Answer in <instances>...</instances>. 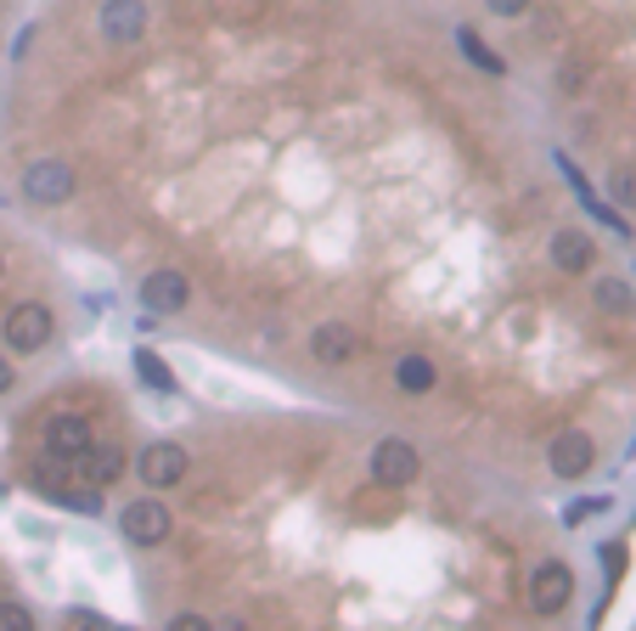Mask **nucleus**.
Masks as SVG:
<instances>
[{"label": "nucleus", "mask_w": 636, "mask_h": 631, "mask_svg": "<svg viewBox=\"0 0 636 631\" xmlns=\"http://www.w3.org/2000/svg\"><path fill=\"white\" fill-rule=\"evenodd\" d=\"M17 192H23L35 209H57V204H69V197L80 192V175H74L69 158H35V163L23 170Z\"/></svg>", "instance_id": "1"}, {"label": "nucleus", "mask_w": 636, "mask_h": 631, "mask_svg": "<svg viewBox=\"0 0 636 631\" xmlns=\"http://www.w3.org/2000/svg\"><path fill=\"white\" fill-rule=\"evenodd\" d=\"M51 333H57V316L40 305V299H23V305H12L7 321H0V339H7L12 355H35V350H46Z\"/></svg>", "instance_id": "2"}, {"label": "nucleus", "mask_w": 636, "mask_h": 631, "mask_svg": "<svg viewBox=\"0 0 636 631\" xmlns=\"http://www.w3.org/2000/svg\"><path fill=\"white\" fill-rule=\"evenodd\" d=\"M119 530H124V542H136V547H163L175 530V513L163 508L158 496H136V502L119 513Z\"/></svg>", "instance_id": "3"}, {"label": "nucleus", "mask_w": 636, "mask_h": 631, "mask_svg": "<svg viewBox=\"0 0 636 631\" xmlns=\"http://www.w3.org/2000/svg\"><path fill=\"white\" fill-rule=\"evenodd\" d=\"M96 28H102L108 46H136L147 35V0H102V12H96Z\"/></svg>", "instance_id": "4"}, {"label": "nucleus", "mask_w": 636, "mask_h": 631, "mask_svg": "<svg viewBox=\"0 0 636 631\" xmlns=\"http://www.w3.org/2000/svg\"><path fill=\"white\" fill-rule=\"evenodd\" d=\"M136 474H142L147 490H170V485L186 480V451H181L175 440H152V446L136 457Z\"/></svg>", "instance_id": "5"}, {"label": "nucleus", "mask_w": 636, "mask_h": 631, "mask_svg": "<svg viewBox=\"0 0 636 631\" xmlns=\"http://www.w3.org/2000/svg\"><path fill=\"white\" fill-rule=\"evenodd\" d=\"M417 474H423V457H417L412 440H378V451H372V480L378 485L400 490V485H412Z\"/></svg>", "instance_id": "6"}, {"label": "nucleus", "mask_w": 636, "mask_h": 631, "mask_svg": "<svg viewBox=\"0 0 636 631\" xmlns=\"http://www.w3.org/2000/svg\"><path fill=\"white\" fill-rule=\"evenodd\" d=\"M90 446H96V428H90V417H85V412H57V417L46 423V451H51V457L80 462Z\"/></svg>", "instance_id": "7"}, {"label": "nucleus", "mask_w": 636, "mask_h": 631, "mask_svg": "<svg viewBox=\"0 0 636 631\" xmlns=\"http://www.w3.org/2000/svg\"><path fill=\"white\" fill-rule=\"evenodd\" d=\"M568 597H575V575H568L563 563H535V575H529V609L535 615H558V609H568Z\"/></svg>", "instance_id": "8"}, {"label": "nucleus", "mask_w": 636, "mask_h": 631, "mask_svg": "<svg viewBox=\"0 0 636 631\" xmlns=\"http://www.w3.org/2000/svg\"><path fill=\"white\" fill-rule=\"evenodd\" d=\"M591 440L580 435V428H563V435L547 446V462H552V474L558 480H580V474H591Z\"/></svg>", "instance_id": "9"}, {"label": "nucleus", "mask_w": 636, "mask_h": 631, "mask_svg": "<svg viewBox=\"0 0 636 631\" xmlns=\"http://www.w3.org/2000/svg\"><path fill=\"white\" fill-rule=\"evenodd\" d=\"M186 299H192V282H186L181 271H152V277L142 282V305H147L152 316H175V311H186Z\"/></svg>", "instance_id": "10"}, {"label": "nucleus", "mask_w": 636, "mask_h": 631, "mask_svg": "<svg viewBox=\"0 0 636 631\" xmlns=\"http://www.w3.org/2000/svg\"><path fill=\"white\" fill-rule=\"evenodd\" d=\"M355 350H360V339H355L350 321H321L310 333V355L321 367H344V361H355Z\"/></svg>", "instance_id": "11"}, {"label": "nucleus", "mask_w": 636, "mask_h": 631, "mask_svg": "<svg viewBox=\"0 0 636 631\" xmlns=\"http://www.w3.org/2000/svg\"><path fill=\"white\" fill-rule=\"evenodd\" d=\"M591 238H586V231H558V238H552V265H558V271H568V277H580V271H591Z\"/></svg>", "instance_id": "12"}, {"label": "nucleus", "mask_w": 636, "mask_h": 631, "mask_svg": "<svg viewBox=\"0 0 636 631\" xmlns=\"http://www.w3.org/2000/svg\"><path fill=\"white\" fill-rule=\"evenodd\" d=\"M80 469L90 474V490H108V485L124 474V451H119V446H90V451L80 457Z\"/></svg>", "instance_id": "13"}, {"label": "nucleus", "mask_w": 636, "mask_h": 631, "mask_svg": "<svg viewBox=\"0 0 636 631\" xmlns=\"http://www.w3.org/2000/svg\"><path fill=\"white\" fill-rule=\"evenodd\" d=\"M394 384L406 389V395H428L433 384H440V373H433L428 355H400V361H394Z\"/></svg>", "instance_id": "14"}, {"label": "nucleus", "mask_w": 636, "mask_h": 631, "mask_svg": "<svg viewBox=\"0 0 636 631\" xmlns=\"http://www.w3.org/2000/svg\"><path fill=\"white\" fill-rule=\"evenodd\" d=\"M591 299H597V311H602V316H631V311H636V293H631L625 277H597Z\"/></svg>", "instance_id": "15"}, {"label": "nucleus", "mask_w": 636, "mask_h": 631, "mask_svg": "<svg viewBox=\"0 0 636 631\" xmlns=\"http://www.w3.org/2000/svg\"><path fill=\"white\" fill-rule=\"evenodd\" d=\"M456 46L467 51V62H474V69H485V74H507V62H501V57L474 35V28H456Z\"/></svg>", "instance_id": "16"}, {"label": "nucleus", "mask_w": 636, "mask_h": 631, "mask_svg": "<svg viewBox=\"0 0 636 631\" xmlns=\"http://www.w3.org/2000/svg\"><path fill=\"white\" fill-rule=\"evenodd\" d=\"M136 373H142V384H147V389H158V395H170V389H175V373L163 367V361H158L152 350H136Z\"/></svg>", "instance_id": "17"}, {"label": "nucleus", "mask_w": 636, "mask_h": 631, "mask_svg": "<svg viewBox=\"0 0 636 631\" xmlns=\"http://www.w3.org/2000/svg\"><path fill=\"white\" fill-rule=\"evenodd\" d=\"M609 197L620 209H636V163H614V175H609Z\"/></svg>", "instance_id": "18"}, {"label": "nucleus", "mask_w": 636, "mask_h": 631, "mask_svg": "<svg viewBox=\"0 0 636 631\" xmlns=\"http://www.w3.org/2000/svg\"><path fill=\"white\" fill-rule=\"evenodd\" d=\"M0 631H35V615L12 604V597H0Z\"/></svg>", "instance_id": "19"}, {"label": "nucleus", "mask_w": 636, "mask_h": 631, "mask_svg": "<svg viewBox=\"0 0 636 631\" xmlns=\"http://www.w3.org/2000/svg\"><path fill=\"white\" fill-rule=\"evenodd\" d=\"M163 631H215V620H204V615H175Z\"/></svg>", "instance_id": "20"}, {"label": "nucleus", "mask_w": 636, "mask_h": 631, "mask_svg": "<svg viewBox=\"0 0 636 631\" xmlns=\"http://www.w3.org/2000/svg\"><path fill=\"white\" fill-rule=\"evenodd\" d=\"M485 7H490L496 17H524V12H529V0H485Z\"/></svg>", "instance_id": "21"}, {"label": "nucleus", "mask_w": 636, "mask_h": 631, "mask_svg": "<svg viewBox=\"0 0 636 631\" xmlns=\"http://www.w3.org/2000/svg\"><path fill=\"white\" fill-rule=\"evenodd\" d=\"M597 508H609V502H575V508H563V524H580V519H591Z\"/></svg>", "instance_id": "22"}, {"label": "nucleus", "mask_w": 636, "mask_h": 631, "mask_svg": "<svg viewBox=\"0 0 636 631\" xmlns=\"http://www.w3.org/2000/svg\"><path fill=\"white\" fill-rule=\"evenodd\" d=\"M12 384H17V373H12V361H7V355H0V395H7Z\"/></svg>", "instance_id": "23"}, {"label": "nucleus", "mask_w": 636, "mask_h": 631, "mask_svg": "<svg viewBox=\"0 0 636 631\" xmlns=\"http://www.w3.org/2000/svg\"><path fill=\"white\" fill-rule=\"evenodd\" d=\"M80 626H85V631H113V626H108V620H96V615H85V620H80Z\"/></svg>", "instance_id": "24"}, {"label": "nucleus", "mask_w": 636, "mask_h": 631, "mask_svg": "<svg viewBox=\"0 0 636 631\" xmlns=\"http://www.w3.org/2000/svg\"><path fill=\"white\" fill-rule=\"evenodd\" d=\"M215 631H248V626H243V620H220Z\"/></svg>", "instance_id": "25"}, {"label": "nucleus", "mask_w": 636, "mask_h": 631, "mask_svg": "<svg viewBox=\"0 0 636 631\" xmlns=\"http://www.w3.org/2000/svg\"><path fill=\"white\" fill-rule=\"evenodd\" d=\"M0 277H7V254H0Z\"/></svg>", "instance_id": "26"}, {"label": "nucleus", "mask_w": 636, "mask_h": 631, "mask_svg": "<svg viewBox=\"0 0 636 631\" xmlns=\"http://www.w3.org/2000/svg\"><path fill=\"white\" fill-rule=\"evenodd\" d=\"M0 496H7V485H0Z\"/></svg>", "instance_id": "27"}]
</instances>
